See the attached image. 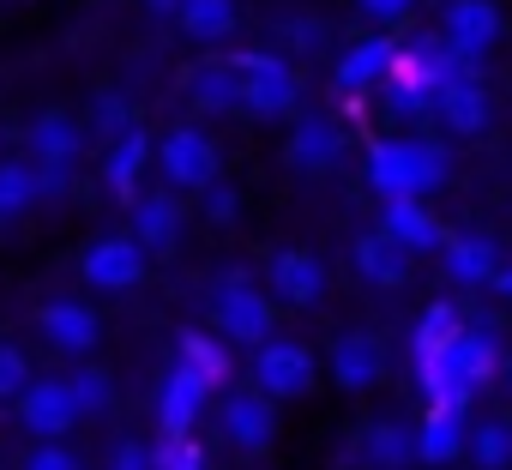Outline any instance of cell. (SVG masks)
I'll return each mask as SVG.
<instances>
[{"mask_svg":"<svg viewBox=\"0 0 512 470\" xmlns=\"http://www.w3.org/2000/svg\"><path fill=\"white\" fill-rule=\"evenodd\" d=\"M145 7H151V13H157V19H169V13H175V7H181V0H145Z\"/></svg>","mask_w":512,"mask_h":470,"instance_id":"b9f144b4","label":"cell"},{"mask_svg":"<svg viewBox=\"0 0 512 470\" xmlns=\"http://www.w3.org/2000/svg\"><path fill=\"white\" fill-rule=\"evenodd\" d=\"M175 235H181V205L169 193H151L133 205V242L151 254V248H175Z\"/></svg>","mask_w":512,"mask_h":470,"instance_id":"44dd1931","label":"cell"},{"mask_svg":"<svg viewBox=\"0 0 512 470\" xmlns=\"http://www.w3.org/2000/svg\"><path fill=\"white\" fill-rule=\"evenodd\" d=\"M290 37H296V49H320V25H314V19H296Z\"/></svg>","mask_w":512,"mask_h":470,"instance_id":"60d3db41","label":"cell"},{"mask_svg":"<svg viewBox=\"0 0 512 470\" xmlns=\"http://www.w3.org/2000/svg\"><path fill=\"white\" fill-rule=\"evenodd\" d=\"M223 434H229L235 446H247V452L272 446V434H278L272 398H266V392H229V404H223Z\"/></svg>","mask_w":512,"mask_h":470,"instance_id":"30bf717a","label":"cell"},{"mask_svg":"<svg viewBox=\"0 0 512 470\" xmlns=\"http://www.w3.org/2000/svg\"><path fill=\"white\" fill-rule=\"evenodd\" d=\"M338 151H344L338 121H326V115L296 121V133H290V163H296V169H332V163H338Z\"/></svg>","mask_w":512,"mask_h":470,"instance_id":"e0dca14e","label":"cell"},{"mask_svg":"<svg viewBox=\"0 0 512 470\" xmlns=\"http://www.w3.org/2000/svg\"><path fill=\"white\" fill-rule=\"evenodd\" d=\"M458 332H464V326H458V308L434 302V308L422 314V326H416V356H446V344H452Z\"/></svg>","mask_w":512,"mask_h":470,"instance_id":"f546056e","label":"cell"},{"mask_svg":"<svg viewBox=\"0 0 512 470\" xmlns=\"http://www.w3.org/2000/svg\"><path fill=\"white\" fill-rule=\"evenodd\" d=\"M73 398H67V380H25V392H19V422H25V434H37V440H61L67 428H73Z\"/></svg>","mask_w":512,"mask_h":470,"instance_id":"ba28073f","label":"cell"},{"mask_svg":"<svg viewBox=\"0 0 512 470\" xmlns=\"http://www.w3.org/2000/svg\"><path fill=\"white\" fill-rule=\"evenodd\" d=\"M464 452V404H428L422 428H416V458L446 464Z\"/></svg>","mask_w":512,"mask_h":470,"instance_id":"9a60e30c","label":"cell"},{"mask_svg":"<svg viewBox=\"0 0 512 470\" xmlns=\"http://www.w3.org/2000/svg\"><path fill=\"white\" fill-rule=\"evenodd\" d=\"M368 181L386 199H422L446 181V151L428 139H380L368 151Z\"/></svg>","mask_w":512,"mask_h":470,"instance_id":"7a4b0ae2","label":"cell"},{"mask_svg":"<svg viewBox=\"0 0 512 470\" xmlns=\"http://www.w3.org/2000/svg\"><path fill=\"white\" fill-rule=\"evenodd\" d=\"M506 374H512V362H506Z\"/></svg>","mask_w":512,"mask_h":470,"instance_id":"ee69618b","label":"cell"},{"mask_svg":"<svg viewBox=\"0 0 512 470\" xmlns=\"http://www.w3.org/2000/svg\"><path fill=\"white\" fill-rule=\"evenodd\" d=\"M175 19L193 43H223L235 31V0H181Z\"/></svg>","mask_w":512,"mask_h":470,"instance_id":"603a6c76","label":"cell"},{"mask_svg":"<svg viewBox=\"0 0 512 470\" xmlns=\"http://www.w3.org/2000/svg\"><path fill=\"white\" fill-rule=\"evenodd\" d=\"M434 109H440V121H446L452 133H482V127H488V97H482V85L464 79V73H452V79L434 91Z\"/></svg>","mask_w":512,"mask_h":470,"instance_id":"5bb4252c","label":"cell"},{"mask_svg":"<svg viewBox=\"0 0 512 470\" xmlns=\"http://www.w3.org/2000/svg\"><path fill=\"white\" fill-rule=\"evenodd\" d=\"M380 235H392L404 254H416V248H434L440 242V223H434V211L422 199H386V229Z\"/></svg>","mask_w":512,"mask_h":470,"instance_id":"ac0fdd59","label":"cell"},{"mask_svg":"<svg viewBox=\"0 0 512 470\" xmlns=\"http://www.w3.org/2000/svg\"><path fill=\"white\" fill-rule=\"evenodd\" d=\"M356 7H362L368 19H380V25H392V19H404V13H410V0H356Z\"/></svg>","mask_w":512,"mask_h":470,"instance_id":"f35d334b","label":"cell"},{"mask_svg":"<svg viewBox=\"0 0 512 470\" xmlns=\"http://www.w3.org/2000/svg\"><path fill=\"white\" fill-rule=\"evenodd\" d=\"M272 290H278L284 302H320V290H326V266H320L314 254L284 248V254L272 260Z\"/></svg>","mask_w":512,"mask_h":470,"instance_id":"d6986e66","label":"cell"},{"mask_svg":"<svg viewBox=\"0 0 512 470\" xmlns=\"http://www.w3.org/2000/svg\"><path fill=\"white\" fill-rule=\"evenodd\" d=\"M356 266H362V278L368 284H404V248L392 242V235H362L356 242Z\"/></svg>","mask_w":512,"mask_h":470,"instance_id":"cb8c5ba5","label":"cell"},{"mask_svg":"<svg viewBox=\"0 0 512 470\" xmlns=\"http://www.w3.org/2000/svg\"><path fill=\"white\" fill-rule=\"evenodd\" d=\"M85 284L91 290H133L145 278V248L133 242V235H103V242L85 248Z\"/></svg>","mask_w":512,"mask_h":470,"instance_id":"8992f818","label":"cell"},{"mask_svg":"<svg viewBox=\"0 0 512 470\" xmlns=\"http://www.w3.org/2000/svg\"><path fill=\"white\" fill-rule=\"evenodd\" d=\"M67 398H73V410H79V416H97V410H109V374H97V368H73V380H67Z\"/></svg>","mask_w":512,"mask_h":470,"instance_id":"d6a6232c","label":"cell"},{"mask_svg":"<svg viewBox=\"0 0 512 470\" xmlns=\"http://www.w3.org/2000/svg\"><path fill=\"white\" fill-rule=\"evenodd\" d=\"M139 169H145V133H139V127H127V133L115 139L109 163H103V181H109V193L133 199V181H139Z\"/></svg>","mask_w":512,"mask_h":470,"instance_id":"d4e9b609","label":"cell"},{"mask_svg":"<svg viewBox=\"0 0 512 470\" xmlns=\"http://www.w3.org/2000/svg\"><path fill=\"white\" fill-rule=\"evenodd\" d=\"M464 61L470 55H458L452 43L440 49V43H410V49H392V67H386V97H392V109H404V115H416V109H434V91L452 79V73H464Z\"/></svg>","mask_w":512,"mask_h":470,"instance_id":"6da1fadb","label":"cell"},{"mask_svg":"<svg viewBox=\"0 0 512 470\" xmlns=\"http://www.w3.org/2000/svg\"><path fill=\"white\" fill-rule=\"evenodd\" d=\"M410 458H416V434H410L404 422H374V428H368V464L398 470V464H410Z\"/></svg>","mask_w":512,"mask_h":470,"instance_id":"4316f807","label":"cell"},{"mask_svg":"<svg viewBox=\"0 0 512 470\" xmlns=\"http://www.w3.org/2000/svg\"><path fill=\"white\" fill-rule=\"evenodd\" d=\"M73 157H79V127H73V115L49 109L31 127V163L37 169H73Z\"/></svg>","mask_w":512,"mask_h":470,"instance_id":"2e32d148","label":"cell"},{"mask_svg":"<svg viewBox=\"0 0 512 470\" xmlns=\"http://www.w3.org/2000/svg\"><path fill=\"white\" fill-rule=\"evenodd\" d=\"M494 362H500V350H494V338H488V332H458V338L446 344V356H440V368L452 374L458 398H470V392L494 374Z\"/></svg>","mask_w":512,"mask_h":470,"instance_id":"7c38bea8","label":"cell"},{"mask_svg":"<svg viewBox=\"0 0 512 470\" xmlns=\"http://www.w3.org/2000/svg\"><path fill=\"white\" fill-rule=\"evenodd\" d=\"M109 470H151V446H139V440H121V446L109 452Z\"/></svg>","mask_w":512,"mask_h":470,"instance_id":"74e56055","label":"cell"},{"mask_svg":"<svg viewBox=\"0 0 512 470\" xmlns=\"http://www.w3.org/2000/svg\"><path fill=\"white\" fill-rule=\"evenodd\" d=\"M235 73H241V103L253 115H284L296 103V91H302L290 61H278V55H241Z\"/></svg>","mask_w":512,"mask_h":470,"instance_id":"3957f363","label":"cell"},{"mask_svg":"<svg viewBox=\"0 0 512 470\" xmlns=\"http://www.w3.org/2000/svg\"><path fill=\"white\" fill-rule=\"evenodd\" d=\"M446 272L458 284H488L494 278V248L482 242V235H452L446 242Z\"/></svg>","mask_w":512,"mask_h":470,"instance_id":"484cf974","label":"cell"},{"mask_svg":"<svg viewBox=\"0 0 512 470\" xmlns=\"http://www.w3.org/2000/svg\"><path fill=\"white\" fill-rule=\"evenodd\" d=\"M25 380H31V362H25V350L0 344V398H19V392H25Z\"/></svg>","mask_w":512,"mask_h":470,"instance_id":"e575fe53","label":"cell"},{"mask_svg":"<svg viewBox=\"0 0 512 470\" xmlns=\"http://www.w3.org/2000/svg\"><path fill=\"white\" fill-rule=\"evenodd\" d=\"M332 374H338V386H344V392L374 386V380H380V344H374L368 332L338 338V344H332Z\"/></svg>","mask_w":512,"mask_h":470,"instance_id":"ffe728a7","label":"cell"},{"mask_svg":"<svg viewBox=\"0 0 512 470\" xmlns=\"http://www.w3.org/2000/svg\"><path fill=\"white\" fill-rule=\"evenodd\" d=\"M193 103L199 109H235L241 103V73L235 67H199L193 73Z\"/></svg>","mask_w":512,"mask_h":470,"instance_id":"f1b7e54d","label":"cell"},{"mask_svg":"<svg viewBox=\"0 0 512 470\" xmlns=\"http://www.w3.org/2000/svg\"><path fill=\"white\" fill-rule=\"evenodd\" d=\"M151 470H199V446H187V434H163V446H151Z\"/></svg>","mask_w":512,"mask_h":470,"instance_id":"836d02e7","label":"cell"},{"mask_svg":"<svg viewBox=\"0 0 512 470\" xmlns=\"http://www.w3.org/2000/svg\"><path fill=\"white\" fill-rule=\"evenodd\" d=\"M260 356H253V380H260L266 398H302L314 386V356L302 344H284V338H266L253 344Z\"/></svg>","mask_w":512,"mask_h":470,"instance_id":"277c9868","label":"cell"},{"mask_svg":"<svg viewBox=\"0 0 512 470\" xmlns=\"http://www.w3.org/2000/svg\"><path fill=\"white\" fill-rule=\"evenodd\" d=\"M446 43L458 49V55H482V49H494L500 43V13H494V0H452L446 7Z\"/></svg>","mask_w":512,"mask_h":470,"instance_id":"8fae6325","label":"cell"},{"mask_svg":"<svg viewBox=\"0 0 512 470\" xmlns=\"http://www.w3.org/2000/svg\"><path fill=\"white\" fill-rule=\"evenodd\" d=\"M157 163H163V181L169 187H205V181H217V145L199 133V127H175L163 145H157Z\"/></svg>","mask_w":512,"mask_h":470,"instance_id":"5b68a950","label":"cell"},{"mask_svg":"<svg viewBox=\"0 0 512 470\" xmlns=\"http://www.w3.org/2000/svg\"><path fill=\"white\" fill-rule=\"evenodd\" d=\"M199 193H205V217H211V223H235V205H241V199H235V187H223V181H205Z\"/></svg>","mask_w":512,"mask_h":470,"instance_id":"d590c367","label":"cell"},{"mask_svg":"<svg viewBox=\"0 0 512 470\" xmlns=\"http://www.w3.org/2000/svg\"><path fill=\"white\" fill-rule=\"evenodd\" d=\"M464 446H470V458L482 464V470H506L512 464V422H482V428H470L464 434Z\"/></svg>","mask_w":512,"mask_h":470,"instance_id":"83f0119b","label":"cell"},{"mask_svg":"<svg viewBox=\"0 0 512 470\" xmlns=\"http://www.w3.org/2000/svg\"><path fill=\"white\" fill-rule=\"evenodd\" d=\"M37 193H43V187H37V169H25V163H0V223L19 217Z\"/></svg>","mask_w":512,"mask_h":470,"instance_id":"1f68e13d","label":"cell"},{"mask_svg":"<svg viewBox=\"0 0 512 470\" xmlns=\"http://www.w3.org/2000/svg\"><path fill=\"white\" fill-rule=\"evenodd\" d=\"M494 284H500V290H506V296H512V272H494Z\"/></svg>","mask_w":512,"mask_h":470,"instance_id":"7bdbcfd3","label":"cell"},{"mask_svg":"<svg viewBox=\"0 0 512 470\" xmlns=\"http://www.w3.org/2000/svg\"><path fill=\"white\" fill-rule=\"evenodd\" d=\"M37 326H43V338H49L55 350H67V356H85V350H97V338H103V320H97V308H85V302H49V308L37 314Z\"/></svg>","mask_w":512,"mask_h":470,"instance_id":"9c48e42d","label":"cell"},{"mask_svg":"<svg viewBox=\"0 0 512 470\" xmlns=\"http://www.w3.org/2000/svg\"><path fill=\"white\" fill-rule=\"evenodd\" d=\"M217 326H223L235 344H266V338H272V302L253 290V284L229 278V284L217 290Z\"/></svg>","mask_w":512,"mask_h":470,"instance_id":"52a82bcc","label":"cell"},{"mask_svg":"<svg viewBox=\"0 0 512 470\" xmlns=\"http://www.w3.org/2000/svg\"><path fill=\"white\" fill-rule=\"evenodd\" d=\"M97 115H103V133H127V109H121L115 97H103V103H97Z\"/></svg>","mask_w":512,"mask_h":470,"instance_id":"ab89813d","label":"cell"},{"mask_svg":"<svg viewBox=\"0 0 512 470\" xmlns=\"http://www.w3.org/2000/svg\"><path fill=\"white\" fill-rule=\"evenodd\" d=\"M205 398H211V386H205V374H193L187 362L163 380V398H157V422H163V434H187L193 422H199V410H205Z\"/></svg>","mask_w":512,"mask_h":470,"instance_id":"4fadbf2b","label":"cell"},{"mask_svg":"<svg viewBox=\"0 0 512 470\" xmlns=\"http://www.w3.org/2000/svg\"><path fill=\"white\" fill-rule=\"evenodd\" d=\"M181 362H187L193 374H205V386H223V380H229V356H223V344H211L205 332H187V338H181Z\"/></svg>","mask_w":512,"mask_h":470,"instance_id":"4dcf8cb0","label":"cell"},{"mask_svg":"<svg viewBox=\"0 0 512 470\" xmlns=\"http://www.w3.org/2000/svg\"><path fill=\"white\" fill-rule=\"evenodd\" d=\"M392 49H398V43H386V37L356 43V49L338 61V91H368V85H380L386 67H392Z\"/></svg>","mask_w":512,"mask_h":470,"instance_id":"7402d4cb","label":"cell"},{"mask_svg":"<svg viewBox=\"0 0 512 470\" xmlns=\"http://www.w3.org/2000/svg\"><path fill=\"white\" fill-rule=\"evenodd\" d=\"M25 470H79V458L67 452V446H55V440H43L31 458H25Z\"/></svg>","mask_w":512,"mask_h":470,"instance_id":"8d00e7d4","label":"cell"}]
</instances>
